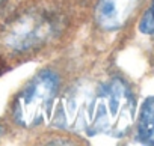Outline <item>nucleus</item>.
Returning a JSON list of instances; mask_svg holds the SVG:
<instances>
[{
    "mask_svg": "<svg viewBox=\"0 0 154 146\" xmlns=\"http://www.w3.org/2000/svg\"><path fill=\"white\" fill-rule=\"evenodd\" d=\"M137 137L145 145H154V97L142 104L137 121Z\"/></svg>",
    "mask_w": 154,
    "mask_h": 146,
    "instance_id": "20e7f679",
    "label": "nucleus"
},
{
    "mask_svg": "<svg viewBox=\"0 0 154 146\" xmlns=\"http://www.w3.org/2000/svg\"><path fill=\"white\" fill-rule=\"evenodd\" d=\"M140 0H97L94 8L95 24L104 32L121 30L134 15Z\"/></svg>",
    "mask_w": 154,
    "mask_h": 146,
    "instance_id": "7ed1b4c3",
    "label": "nucleus"
},
{
    "mask_svg": "<svg viewBox=\"0 0 154 146\" xmlns=\"http://www.w3.org/2000/svg\"><path fill=\"white\" fill-rule=\"evenodd\" d=\"M2 2H3V0H0V3H2Z\"/></svg>",
    "mask_w": 154,
    "mask_h": 146,
    "instance_id": "0eeeda50",
    "label": "nucleus"
},
{
    "mask_svg": "<svg viewBox=\"0 0 154 146\" xmlns=\"http://www.w3.org/2000/svg\"><path fill=\"white\" fill-rule=\"evenodd\" d=\"M66 30V17L59 8L41 3L21 6L0 27V47L12 57H33Z\"/></svg>",
    "mask_w": 154,
    "mask_h": 146,
    "instance_id": "f257e3e1",
    "label": "nucleus"
},
{
    "mask_svg": "<svg viewBox=\"0 0 154 146\" xmlns=\"http://www.w3.org/2000/svg\"><path fill=\"white\" fill-rule=\"evenodd\" d=\"M60 76L51 68H44L23 86L15 95L11 113L17 125L33 128L44 122L54 100L59 97Z\"/></svg>",
    "mask_w": 154,
    "mask_h": 146,
    "instance_id": "f03ea898",
    "label": "nucleus"
},
{
    "mask_svg": "<svg viewBox=\"0 0 154 146\" xmlns=\"http://www.w3.org/2000/svg\"><path fill=\"white\" fill-rule=\"evenodd\" d=\"M3 134H5V127H3V125H0V139L3 137Z\"/></svg>",
    "mask_w": 154,
    "mask_h": 146,
    "instance_id": "423d86ee",
    "label": "nucleus"
},
{
    "mask_svg": "<svg viewBox=\"0 0 154 146\" xmlns=\"http://www.w3.org/2000/svg\"><path fill=\"white\" fill-rule=\"evenodd\" d=\"M139 30L143 35H152L154 33V3L143 12V15L139 21Z\"/></svg>",
    "mask_w": 154,
    "mask_h": 146,
    "instance_id": "39448f33",
    "label": "nucleus"
}]
</instances>
